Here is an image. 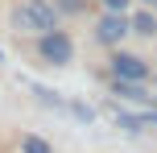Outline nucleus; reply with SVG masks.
Returning <instances> with one entry per match:
<instances>
[{
    "label": "nucleus",
    "instance_id": "2",
    "mask_svg": "<svg viewBox=\"0 0 157 153\" xmlns=\"http://www.w3.org/2000/svg\"><path fill=\"white\" fill-rule=\"evenodd\" d=\"M37 50H41V58H46V62H54V66H66V62L75 58V46H71V37H66V33H58V29L41 33Z\"/></svg>",
    "mask_w": 157,
    "mask_h": 153
},
{
    "label": "nucleus",
    "instance_id": "8",
    "mask_svg": "<svg viewBox=\"0 0 157 153\" xmlns=\"http://www.w3.org/2000/svg\"><path fill=\"white\" fill-rule=\"evenodd\" d=\"M62 8H71V13H78V8H83V0H62Z\"/></svg>",
    "mask_w": 157,
    "mask_h": 153
},
{
    "label": "nucleus",
    "instance_id": "6",
    "mask_svg": "<svg viewBox=\"0 0 157 153\" xmlns=\"http://www.w3.org/2000/svg\"><path fill=\"white\" fill-rule=\"evenodd\" d=\"M21 149H25V153H50V145H46L41 137H21Z\"/></svg>",
    "mask_w": 157,
    "mask_h": 153
},
{
    "label": "nucleus",
    "instance_id": "7",
    "mask_svg": "<svg viewBox=\"0 0 157 153\" xmlns=\"http://www.w3.org/2000/svg\"><path fill=\"white\" fill-rule=\"evenodd\" d=\"M103 4H108L112 13H124V8H128V0H103Z\"/></svg>",
    "mask_w": 157,
    "mask_h": 153
},
{
    "label": "nucleus",
    "instance_id": "3",
    "mask_svg": "<svg viewBox=\"0 0 157 153\" xmlns=\"http://www.w3.org/2000/svg\"><path fill=\"white\" fill-rule=\"evenodd\" d=\"M124 33H132V21H128L124 13H112V8H108V17H99V25H95V37H99L103 46H116Z\"/></svg>",
    "mask_w": 157,
    "mask_h": 153
},
{
    "label": "nucleus",
    "instance_id": "5",
    "mask_svg": "<svg viewBox=\"0 0 157 153\" xmlns=\"http://www.w3.org/2000/svg\"><path fill=\"white\" fill-rule=\"evenodd\" d=\"M132 33L153 37V33H157V17H153V13H136V17H132Z\"/></svg>",
    "mask_w": 157,
    "mask_h": 153
},
{
    "label": "nucleus",
    "instance_id": "1",
    "mask_svg": "<svg viewBox=\"0 0 157 153\" xmlns=\"http://www.w3.org/2000/svg\"><path fill=\"white\" fill-rule=\"evenodd\" d=\"M13 29L17 33H50L54 29V4L50 0H25L13 8Z\"/></svg>",
    "mask_w": 157,
    "mask_h": 153
},
{
    "label": "nucleus",
    "instance_id": "9",
    "mask_svg": "<svg viewBox=\"0 0 157 153\" xmlns=\"http://www.w3.org/2000/svg\"><path fill=\"white\" fill-rule=\"evenodd\" d=\"M149 4H157V0H149Z\"/></svg>",
    "mask_w": 157,
    "mask_h": 153
},
{
    "label": "nucleus",
    "instance_id": "4",
    "mask_svg": "<svg viewBox=\"0 0 157 153\" xmlns=\"http://www.w3.org/2000/svg\"><path fill=\"white\" fill-rule=\"evenodd\" d=\"M112 75L124 79V83H145L149 79V66H145V58H136V54H116L112 58Z\"/></svg>",
    "mask_w": 157,
    "mask_h": 153
}]
</instances>
